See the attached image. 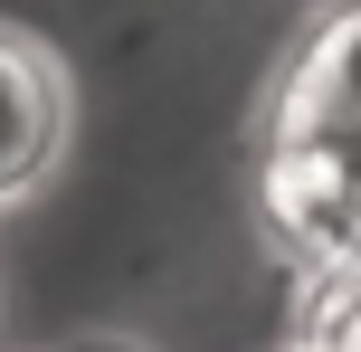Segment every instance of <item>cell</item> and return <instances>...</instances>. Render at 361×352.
<instances>
[{"mask_svg":"<svg viewBox=\"0 0 361 352\" xmlns=\"http://www.w3.org/2000/svg\"><path fill=\"white\" fill-rule=\"evenodd\" d=\"M305 352H361V267H324V305H314Z\"/></svg>","mask_w":361,"mask_h":352,"instance_id":"277c9868","label":"cell"},{"mask_svg":"<svg viewBox=\"0 0 361 352\" xmlns=\"http://www.w3.org/2000/svg\"><path fill=\"white\" fill-rule=\"evenodd\" d=\"M57 143H67V86H57V67L38 48H19V38H0V200L38 190Z\"/></svg>","mask_w":361,"mask_h":352,"instance_id":"7a4b0ae2","label":"cell"},{"mask_svg":"<svg viewBox=\"0 0 361 352\" xmlns=\"http://www.w3.org/2000/svg\"><path fill=\"white\" fill-rule=\"evenodd\" d=\"M267 219L314 267H361V133L276 124V143H267Z\"/></svg>","mask_w":361,"mask_h":352,"instance_id":"6da1fadb","label":"cell"},{"mask_svg":"<svg viewBox=\"0 0 361 352\" xmlns=\"http://www.w3.org/2000/svg\"><path fill=\"white\" fill-rule=\"evenodd\" d=\"M276 124H333V133H361V10H343L324 38L305 48Z\"/></svg>","mask_w":361,"mask_h":352,"instance_id":"3957f363","label":"cell"}]
</instances>
